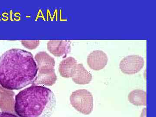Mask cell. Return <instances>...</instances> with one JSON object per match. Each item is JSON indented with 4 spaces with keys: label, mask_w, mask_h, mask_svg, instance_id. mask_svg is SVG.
Masks as SVG:
<instances>
[{
    "label": "cell",
    "mask_w": 156,
    "mask_h": 117,
    "mask_svg": "<svg viewBox=\"0 0 156 117\" xmlns=\"http://www.w3.org/2000/svg\"><path fill=\"white\" fill-rule=\"evenodd\" d=\"M21 44L23 47L29 50H34L36 49L40 44L39 41H22Z\"/></svg>",
    "instance_id": "7c38bea8"
},
{
    "label": "cell",
    "mask_w": 156,
    "mask_h": 117,
    "mask_svg": "<svg viewBox=\"0 0 156 117\" xmlns=\"http://www.w3.org/2000/svg\"><path fill=\"white\" fill-rule=\"evenodd\" d=\"M77 64L76 60L72 57H68L62 61L58 67L61 76L65 78L72 77Z\"/></svg>",
    "instance_id": "9c48e42d"
},
{
    "label": "cell",
    "mask_w": 156,
    "mask_h": 117,
    "mask_svg": "<svg viewBox=\"0 0 156 117\" xmlns=\"http://www.w3.org/2000/svg\"><path fill=\"white\" fill-rule=\"evenodd\" d=\"M47 49L56 57L66 56L71 50V42L69 41H50L47 44Z\"/></svg>",
    "instance_id": "ba28073f"
},
{
    "label": "cell",
    "mask_w": 156,
    "mask_h": 117,
    "mask_svg": "<svg viewBox=\"0 0 156 117\" xmlns=\"http://www.w3.org/2000/svg\"><path fill=\"white\" fill-rule=\"evenodd\" d=\"M0 117H18L16 115L5 112H0Z\"/></svg>",
    "instance_id": "4fadbf2b"
},
{
    "label": "cell",
    "mask_w": 156,
    "mask_h": 117,
    "mask_svg": "<svg viewBox=\"0 0 156 117\" xmlns=\"http://www.w3.org/2000/svg\"><path fill=\"white\" fill-rule=\"evenodd\" d=\"M144 66V59L141 56L132 55L125 57L120 62L119 68L122 72L128 75L137 73Z\"/></svg>",
    "instance_id": "5b68a950"
},
{
    "label": "cell",
    "mask_w": 156,
    "mask_h": 117,
    "mask_svg": "<svg viewBox=\"0 0 156 117\" xmlns=\"http://www.w3.org/2000/svg\"><path fill=\"white\" fill-rule=\"evenodd\" d=\"M70 103L73 107L83 114L88 115L93 108V98L92 93L85 89L74 91L70 98Z\"/></svg>",
    "instance_id": "277c9868"
},
{
    "label": "cell",
    "mask_w": 156,
    "mask_h": 117,
    "mask_svg": "<svg viewBox=\"0 0 156 117\" xmlns=\"http://www.w3.org/2000/svg\"><path fill=\"white\" fill-rule=\"evenodd\" d=\"M15 93L0 85V109L2 112L14 114Z\"/></svg>",
    "instance_id": "52a82bcc"
},
{
    "label": "cell",
    "mask_w": 156,
    "mask_h": 117,
    "mask_svg": "<svg viewBox=\"0 0 156 117\" xmlns=\"http://www.w3.org/2000/svg\"><path fill=\"white\" fill-rule=\"evenodd\" d=\"M73 81L76 84L86 85L92 80V75L84 67L83 64H78L72 76Z\"/></svg>",
    "instance_id": "30bf717a"
},
{
    "label": "cell",
    "mask_w": 156,
    "mask_h": 117,
    "mask_svg": "<svg viewBox=\"0 0 156 117\" xmlns=\"http://www.w3.org/2000/svg\"><path fill=\"white\" fill-rule=\"evenodd\" d=\"M130 103L136 106L146 105V92L142 89L133 90L128 95Z\"/></svg>",
    "instance_id": "8fae6325"
},
{
    "label": "cell",
    "mask_w": 156,
    "mask_h": 117,
    "mask_svg": "<svg viewBox=\"0 0 156 117\" xmlns=\"http://www.w3.org/2000/svg\"><path fill=\"white\" fill-rule=\"evenodd\" d=\"M56 105V97L51 89L32 85L15 96L14 111L19 117H50Z\"/></svg>",
    "instance_id": "7a4b0ae2"
},
{
    "label": "cell",
    "mask_w": 156,
    "mask_h": 117,
    "mask_svg": "<svg viewBox=\"0 0 156 117\" xmlns=\"http://www.w3.org/2000/svg\"><path fill=\"white\" fill-rule=\"evenodd\" d=\"M35 60L37 68L36 78L33 85L51 86L56 83L54 58L45 51L37 53Z\"/></svg>",
    "instance_id": "3957f363"
},
{
    "label": "cell",
    "mask_w": 156,
    "mask_h": 117,
    "mask_svg": "<svg viewBox=\"0 0 156 117\" xmlns=\"http://www.w3.org/2000/svg\"><path fill=\"white\" fill-rule=\"evenodd\" d=\"M37 68L33 55L26 50L12 49L0 56V85L17 90L33 83Z\"/></svg>",
    "instance_id": "6da1fadb"
},
{
    "label": "cell",
    "mask_w": 156,
    "mask_h": 117,
    "mask_svg": "<svg viewBox=\"0 0 156 117\" xmlns=\"http://www.w3.org/2000/svg\"><path fill=\"white\" fill-rule=\"evenodd\" d=\"M108 62L106 53L100 50H95L87 56V63L90 69L95 71L103 69Z\"/></svg>",
    "instance_id": "8992f818"
}]
</instances>
